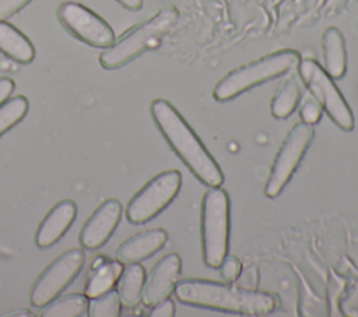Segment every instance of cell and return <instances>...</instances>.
<instances>
[{
    "mask_svg": "<svg viewBox=\"0 0 358 317\" xmlns=\"http://www.w3.org/2000/svg\"><path fill=\"white\" fill-rule=\"evenodd\" d=\"M173 292L185 304L243 316L268 314L277 306L274 295L235 282L189 278L178 281Z\"/></svg>",
    "mask_w": 358,
    "mask_h": 317,
    "instance_id": "1",
    "label": "cell"
},
{
    "mask_svg": "<svg viewBox=\"0 0 358 317\" xmlns=\"http://www.w3.org/2000/svg\"><path fill=\"white\" fill-rule=\"evenodd\" d=\"M150 110L158 130L189 170L208 187L221 186V168L178 109L166 99L157 98L151 102Z\"/></svg>",
    "mask_w": 358,
    "mask_h": 317,
    "instance_id": "2",
    "label": "cell"
},
{
    "mask_svg": "<svg viewBox=\"0 0 358 317\" xmlns=\"http://www.w3.org/2000/svg\"><path fill=\"white\" fill-rule=\"evenodd\" d=\"M179 13L175 8L159 10L151 18L126 31L117 40L108 46L99 56V63L106 70L120 68L147 50L161 45L164 36L178 22Z\"/></svg>",
    "mask_w": 358,
    "mask_h": 317,
    "instance_id": "3",
    "label": "cell"
},
{
    "mask_svg": "<svg viewBox=\"0 0 358 317\" xmlns=\"http://www.w3.org/2000/svg\"><path fill=\"white\" fill-rule=\"evenodd\" d=\"M301 54L294 49H281L231 70L214 87L215 101L225 102L274 78H278L298 66Z\"/></svg>",
    "mask_w": 358,
    "mask_h": 317,
    "instance_id": "4",
    "label": "cell"
},
{
    "mask_svg": "<svg viewBox=\"0 0 358 317\" xmlns=\"http://www.w3.org/2000/svg\"><path fill=\"white\" fill-rule=\"evenodd\" d=\"M229 197L221 187H210L201 200L200 232L203 261L210 268H218L228 254L229 242Z\"/></svg>",
    "mask_w": 358,
    "mask_h": 317,
    "instance_id": "5",
    "label": "cell"
},
{
    "mask_svg": "<svg viewBox=\"0 0 358 317\" xmlns=\"http://www.w3.org/2000/svg\"><path fill=\"white\" fill-rule=\"evenodd\" d=\"M298 75L309 94L319 102L322 109L340 128L350 131L354 128V115L345 98L334 84L333 78L315 59H301Z\"/></svg>",
    "mask_w": 358,
    "mask_h": 317,
    "instance_id": "6",
    "label": "cell"
},
{
    "mask_svg": "<svg viewBox=\"0 0 358 317\" xmlns=\"http://www.w3.org/2000/svg\"><path fill=\"white\" fill-rule=\"evenodd\" d=\"M182 175L176 169L158 173L148 180L129 201L126 218L130 223L140 225L161 214L179 194Z\"/></svg>",
    "mask_w": 358,
    "mask_h": 317,
    "instance_id": "7",
    "label": "cell"
},
{
    "mask_svg": "<svg viewBox=\"0 0 358 317\" xmlns=\"http://www.w3.org/2000/svg\"><path fill=\"white\" fill-rule=\"evenodd\" d=\"M315 137V130L310 124L296 123L282 141L274 162L270 169V175L264 187V194L268 198H275L281 194L284 187L294 176L299 166L306 149L309 148Z\"/></svg>",
    "mask_w": 358,
    "mask_h": 317,
    "instance_id": "8",
    "label": "cell"
},
{
    "mask_svg": "<svg viewBox=\"0 0 358 317\" xmlns=\"http://www.w3.org/2000/svg\"><path fill=\"white\" fill-rule=\"evenodd\" d=\"M85 253L83 249H70L53 260L36 278L31 289V303L43 307L69 286L83 270Z\"/></svg>",
    "mask_w": 358,
    "mask_h": 317,
    "instance_id": "9",
    "label": "cell"
},
{
    "mask_svg": "<svg viewBox=\"0 0 358 317\" xmlns=\"http://www.w3.org/2000/svg\"><path fill=\"white\" fill-rule=\"evenodd\" d=\"M56 14L64 29L90 46L106 49L115 42V34L109 24L80 3L64 1Z\"/></svg>",
    "mask_w": 358,
    "mask_h": 317,
    "instance_id": "10",
    "label": "cell"
},
{
    "mask_svg": "<svg viewBox=\"0 0 358 317\" xmlns=\"http://www.w3.org/2000/svg\"><path fill=\"white\" fill-rule=\"evenodd\" d=\"M122 216V204L116 198L105 200L85 221L78 240L83 247L95 250L103 246L113 235Z\"/></svg>",
    "mask_w": 358,
    "mask_h": 317,
    "instance_id": "11",
    "label": "cell"
},
{
    "mask_svg": "<svg viewBox=\"0 0 358 317\" xmlns=\"http://www.w3.org/2000/svg\"><path fill=\"white\" fill-rule=\"evenodd\" d=\"M182 271V260L179 254L169 253L164 256L151 270L145 278L141 300L145 306L151 307L155 303L169 297L173 292Z\"/></svg>",
    "mask_w": 358,
    "mask_h": 317,
    "instance_id": "12",
    "label": "cell"
},
{
    "mask_svg": "<svg viewBox=\"0 0 358 317\" xmlns=\"http://www.w3.org/2000/svg\"><path fill=\"white\" fill-rule=\"evenodd\" d=\"M77 215V205L71 200H62L53 205L39 223L35 233V243L45 249L59 242L71 226Z\"/></svg>",
    "mask_w": 358,
    "mask_h": 317,
    "instance_id": "13",
    "label": "cell"
},
{
    "mask_svg": "<svg viewBox=\"0 0 358 317\" xmlns=\"http://www.w3.org/2000/svg\"><path fill=\"white\" fill-rule=\"evenodd\" d=\"M168 240V233L162 228L138 232L120 243L116 250V260L123 264L140 263L159 251Z\"/></svg>",
    "mask_w": 358,
    "mask_h": 317,
    "instance_id": "14",
    "label": "cell"
},
{
    "mask_svg": "<svg viewBox=\"0 0 358 317\" xmlns=\"http://www.w3.org/2000/svg\"><path fill=\"white\" fill-rule=\"evenodd\" d=\"M122 271L123 263L119 260L112 261L105 257H96L91 265V271H88L84 295L91 299L113 289Z\"/></svg>",
    "mask_w": 358,
    "mask_h": 317,
    "instance_id": "15",
    "label": "cell"
},
{
    "mask_svg": "<svg viewBox=\"0 0 358 317\" xmlns=\"http://www.w3.org/2000/svg\"><path fill=\"white\" fill-rule=\"evenodd\" d=\"M323 68L331 78H343L347 71V49L341 31L329 27L322 36Z\"/></svg>",
    "mask_w": 358,
    "mask_h": 317,
    "instance_id": "16",
    "label": "cell"
},
{
    "mask_svg": "<svg viewBox=\"0 0 358 317\" xmlns=\"http://www.w3.org/2000/svg\"><path fill=\"white\" fill-rule=\"evenodd\" d=\"M0 52L21 64H28L35 57L31 40L14 25L3 20L0 21Z\"/></svg>",
    "mask_w": 358,
    "mask_h": 317,
    "instance_id": "17",
    "label": "cell"
},
{
    "mask_svg": "<svg viewBox=\"0 0 358 317\" xmlns=\"http://www.w3.org/2000/svg\"><path fill=\"white\" fill-rule=\"evenodd\" d=\"M145 282V270L140 263L127 264L117 279V295L124 307H134L140 303Z\"/></svg>",
    "mask_w": 358,
    "mask_h": 317,
    "instance_id": "18",
    "label": "cell"
},
{
    "mask_svg": "<svg viewBox=\"0 0 358 317\" xmlns=\"http://www.w3.org/2000/svg\"><path fill=\"white\" fill-rule=\"evenodd\" d=\"M301 101V89L295 77H288L278 87L271 99V115L277 119H287L294 113Z\"/></svg>",
    "mask_w": 358,
    "mask_h": 317,
    "instance_id": "19",
    "label": "cell"
},
{
    "mask_svg": "<svg viewBox=\"0 0 358 317\" xmlns=\"http://www.w3.org/2000/svg\"><path fill=\"white\" fill-rule=\"evenodd\" d=\"M88 297L81 293H69L55 297L43 306L42 317H78L87 311Z\"/></svg>",
    "mask_w": 358,
    "mask_h": 317,
    "instance_id": "20",
    "label": "cell"
},
{
    "mask_svg": "<svg viewBox=\"0 0 358 317\" xmlns=\"http://www.w3.org/2000/svg\"><path fill=\"white\" fill-rule=\"evenodd\" d=\"M28 112V99L22 95L8 98L0 105V135L14 127Z\"/></svg>",
    "mask_w": 358,
    "mask_h": 317,
    "instance_id": "21",
    "label": "cell"
},
{
    "mask_svg": "<svg viewBox=\"0 0 358 317\" xmlns=\"http://www.w3.org/2000/svg\"><path fill=\"white\" fill-rule=\"evenodd\" d=\"M120 299L117 290H108L88 300L87 314L91 317H117L120 314Z\"/></svg>",
    "mask_w": 358,
    "mask_h": 317,
    "instance_id": "22",
    "label": "cell"
},
{
    "mask_svg": "<svg viewBox=\"0 0 358 317\" xmlns=\"http://www.w3.org/2000/svg\"><path fill=\"white\" fill-rule=\"evenodd\" d=\"M322 110L323 109L319 105V102L310 94H306L303 96V101H302L301 108H299V117H301L302 123L313 126L320 120Z\"/></svg>",
    "mask_w": 358,
    "mask_h": 317,
    "instance_id": "23",
    "label": "cell"
},
{
    "mask_svg": "<svg viewBox=\"0 0 358 317\" xmlns=\"http://www.w3.org/2000/svg\"><path fill=\"white\" fill-rule=\"evenodd\" d=\"M218 270H220L221 278H222L225 282H235V281L239 278V275H241L242 263H241V260H239L238 257L227 254V256L222 258V261H221Z\"/></svg>",
    "mask_w": 358,
    "mask_h": 317,
    "instance_id": "24",
    "label": "cell"
},
{
    "mask_svg": "<svg viewBox=\"0 0 358 317\" xmlns=\"http://www.w3.org/2000/svg\"><path fill=\"white\" fill-rule=\"evenodd\" d=\"M29 1L31 0H0V21L14 15Z\"/></svg>",
    "mask_w": 358,
    "mask_h": 317,
    "instance_id": "25",
    "label": "cell"
},
{
    "mask_svg": "<svg viewBox=\"0 0 358 317\" xmlns=\"http://www.w3.org/2000/svg\"><path fill=\"white\" fill-rule=\"evenodd\" d=\"M151 317H172L175 316V303L171 297H165L164 300L151 306L150 310Z\"/></svg>",
    "mask_w": 358,
    "mask_h": 317,
    "instance_id": "26",
    "label": "cell"
},
{
    "mask_svg": "<svg viewBox=\"0 0 358 317\" xmlns=\"http://www.w3.org/2000/svg\"><path fill=\"white\" fill-rule=\"evenodd\" d=\"M14 81L8 77H0V105L8 99L14 91Z\"/></svg>",
    "mask_w": 358,
    "mask_h": 317,
    "instance_id": "27",
    "label": "cell"
},
{
    "mask_svg": "<svg viewBox=\"0 0 358 317\" xmlns=\"http://www.w3.org/2000/svg\"><path fill=\"white\" fill-rule=\"evenodd\" d=\"M120 6H123L124 8L127 10H131V11H136V10H140L141 6H143V0H116Z\"/></svg>",
    "mask_w": 358,
    "mask_h": 317,
    "instance_id": "28",
    "label": "cell"
},
{
    "mask_svg": "<svg viewBox=\"0 0 358 317\" xmlns=\"http://www.w3.org/2000/svg\"><path fill=\"white\" fill-rule=\"evenodd\" d=\"M6 316H34V313H31V311H14V313H8Z\"/></svg>",
    "mask_w": 358,
    "mask_h": 317,
    "instance_id": "29",
    "label": "cell"
}]
</instances>
